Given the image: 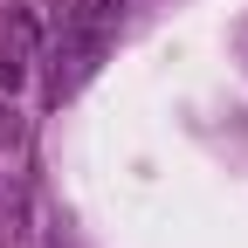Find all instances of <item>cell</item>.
<instances>
[{
  "label": "cell",
  "instance_id": "1",
  "mask_svg": "<svg viewBox=\"0 0 248 248\" xmlns=\"http://www.w3.org/2000/svg\"><path fill=\"white\" fill-rule=\"evenodd\" d=\"M0 145H21V117H14L7 104H0Z\"/></svg>",
  "mask_w": 248,
  "mask_h": 248
}]
</instances>
